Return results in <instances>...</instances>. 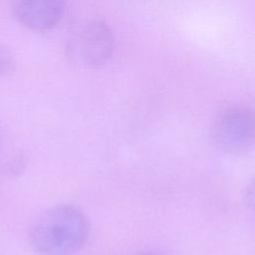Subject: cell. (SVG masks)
<instances>
[{
    "mask_svg": "<svg viewBox=\"0 0 255 255\" xmlns=\"http://www.w3.org/2000/svg\"><path fill=\"white\" fill-rule=\"evenodd\" d=\"M90 226L78 209L61 205L50 208L34 223L30 241L40 255H72L86 243Z\"/></svg>",
    "mask_w": 255,
    "mask_h": 255,
    "instance_id": "obj_1",
    "label": "cell"
},
{
    "mask_svg": "<svg viewBox=\"0 0 255 255\" xmlns=\"http://www.w3.org/2000/svg\"><path fill=\"white\" fill-rule=\"evenodd\" d=\"M114 49V35L102 21L90 22L71 38L68 52L77 64L95 68L105 64Z\"/></svg>",
    "mask_w": 255,
    "mask_h": 255,
    "instance_id": "obj_2",
    "label": "cell"
},
{
    "mask_svg": "<svg viewBox=\"0 0 255 255\" xmlns=\"http://www.w3.org/2000/svg\"><path fill=\"white\" fill-rule=\"evenodd\" d=\"M253 135V116L245 108H235L225 112L218 119L213 129L216 144L229 152L246 150L252 144Z\"/></svg>",
    "mask_w": 255,
    "mask_h": 255,
    "instance_id": "obj_3",
    "label": "cell"
},
{
    "mask_svg": "<svg viewBox=\"0 0 255 255\" xmlns=\"http://www.w3.org/2000/svg\"><path fill=\"white\" fill-rule=\"evenodd\" d=\"M17 19L35 31H47L61 21L65 0H12Z\"/></svg>",
    "mask_w": 255,
    "mask_h": 255,
    "instance_id": "obj_4",
    "label": "cell"
},
{
    "mask_svg": "<svg viewBox=\"0 0 255 255\" xmlns=\"http://www.w3.org/2000/svg\"><path fill=\"white\" fill-rule=\"evenodd\" d=\"M12 67V60L10 55L0 48V75L9 72Z\"/></svg>",
    "mask_w": 255,
    "mask_h": 255,
    "instance_id": "obj_5",
    "label": "cell"
}]
</instances>
